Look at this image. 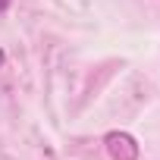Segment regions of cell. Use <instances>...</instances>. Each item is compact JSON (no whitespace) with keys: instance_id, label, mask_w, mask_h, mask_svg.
<instances>
[{"instance_id":"cell-3","label":"cell","mask_w":160,"mask_h":160,"mask_svg":"<svg viewBox=\"0 0 160 160\" xmlns=\"http://www.w3.org/2000/svg\"><path fill=\"white\" fill-rule=\"evenodd\" d=\"M3 60H7V57H3V50H0V69H3Z\"/></svg>"},{"instance_id":"cell-1","label":"cell","mask_w":160,"mask_h":160,"mask_svg":"<svg viewBox=\"0 0 160 160\" xmlns=\"http://www.w3.org/2000/svg\"><path fill=\"white\" fill-rule=\"evenodd\" d=\"M104 144H107L113 160H138V144L129 132H110L104 138Z\"/></svg>"},{"instance_id":"cell-2","label":"cell","mask_w":160,"mask_h":160,"mask_svg":"<svg viewBox=\"0 0 160 160\" xmlns=\"http://www.w3.org/2000/svg\"><path fill=\"white\" fill-rule=\"evenodd\" d=\"M7 7H10V0H0V13H3V10H7Z\"/></svg>"}]
</instances>
